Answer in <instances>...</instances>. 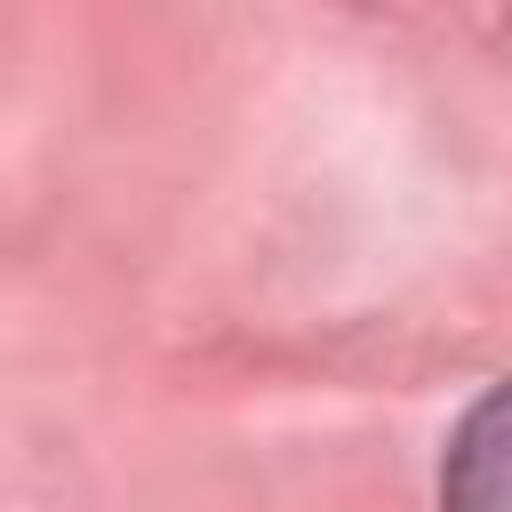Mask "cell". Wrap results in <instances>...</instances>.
<instances>
[{
    "label": "cell",
    "instance_id": "6da1fadb",
    "mask_svg": "<svg viewBox=\"0 0 512 512\" xmlns=\"http://www.w3.org/2000/svg\"><path fill=\"white\" fill-rule=\"evenodd\" d=\"M440 512H512V376L480 392L440 464Z\"/></svg>",
    "mask_w": 512,
    "mask_h": 512
}]
</instances>
